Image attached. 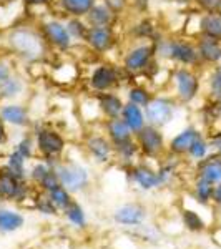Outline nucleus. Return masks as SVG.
I'll return each instance as SVG.
<instances>
[{"instance_id":"obj_1","label":"nucleus","mask_w":221,"mask_h":249,"mask_svg":"<svg viewBox=\"0 0 221 249\" xmlns=\"http://www.w3.org/2000/svg\"><path fill=\"white\" fill-rule=\"evenodd\" d=\"M5 45L12 57L22 60L25 63L47 60L52 53L45 40L40 34L38 27L30 23H18L5 32Z\"/></svg>"},{"instance_id":"obj_2","label":"nucleus","mask_w":221,"mask_h":249,"mask_svg":"<svg viewBox=\"0 0 221 249\" xmlns=\"http://www.w3.org/2000/svg\"><path fill=\"white\" fill-rule=\"evenodd\" d=\"M155 57L160 63H173L175 67H196L202 63L196 42L183 37L162 34L153 42Z\"/></svg>"},{"instance_id":"obj_3","label":"nucleus","mask_w":221,"mask_h":249,"mask_svg":"<svg viewBox=\"0 0 221 249\" xmlns=\"http://www.w3.org/2000/svg\"><path fill=\"white\" fill-rule=\"evenodd\" d=\"M125 78H130L123 71L122 65L113 62H100L87 77V88L92 95L107 93V91H118L125 83Z\"/></svg>"},{"instance_id":"obj_4","label":"nucleus","mask_w":221,"mask_h":249,"mask_svg":"<svg viewBox=\"0 0 221 249\" xmlns=\"http://www.w3.org/2000/svg\"><path fill=\"white\" fill-rule=\"evenodd\" d=\"M155 57V45L153 42H131L130 47L122 55V68L130 78H136L145 75L151 70Z\"/></svg>"},{"instance_id":"obj_5","label":"nucleus","mask_w":221,"mask_h":249,"mask_svg":"<svg viewBox=\"0 0 221 249\" xmlns=\"http://www.w3.org/2000/svg\"><path fill=\"white\" fill-rule=\"evenodd\" d=\"M38 30L47 47L54 53H70L74 50L75 42L67 30L65 18L57 17V15H47L45 18L38 20Z\"/></svg>"},{"instance_id":"obj_6","label":"nucleus","mask_w":221,"mask_h":249,"mask_svg":"<svg viewBox=\"0 0 221 249\" xmlns=\"http://www.w3.org/2000/svg\"><path fill=\"white\" fill-rule=\"evenodd\" d=\"M168 87L176 102L190 103L200 93V77L191 67H173Z\"/></svg>"},{"instance_id":"obj_7","label":"nucleus","mask_w":221,"mask_h":249,"mask_svg":"<svg viewBox=\"0 0 221 249\" xmlns=\"http://www.w3.org/2000/svg\"><path fill=\"white\" fill-rule=\"evenodd\" d=\"M143 110L148 124L163 128L175 118L176 100L173 96H166V95H153V98L150 100V103Z\"/></svg>"},{"instance_id":"obj_8","label":"nucleus","mask_w":221,"mask_h":249,"mask_svg":"<svg viewBox=\"0 0 221 249\" xmlns=\"http://www.w3.org/2000/svg\"><path fill=\"white\" fill-rule=\"evenodd\" d=\"M118 45L116 27H90L85 38V47L96 57L110 53Z\"/></svg>"},{"instance_id":"obj_9","label":"nucleus","mask_w":221,"mask_h":249,"mask_svg":"<svg viewBox=\"0 0 221 249\" xmlns=\"http://www.w3.org/2000/svg\"><path fill=\"white\" fill-rule=\"evenodd\" d=\"M55 171H57L60 183L62 186H65L68 191H78L88 184V171L87 168H83L82 164L74 163V161H60L54 164Z\"/></svg>"},{"instance_id":"obj_10","label":"nucleus","mask_w":221,"mask_h":249,"mask_svg":"<svg viewBox=\"0 0 221 249\" xmlns=\"http://www.w3.org/2000/svg\"><path fill=\"white\" fill-rule=\"evenodd\" d=\"M135 140L140 148V153L148 158H158L165 150V136L162 128L153 126V124H145L135 135Z\"/></svg>"},{"instance_id":"obj_11","label":"nucleus","mask_w":221,"mask_h":249,"mask_svg":"<svg viewBox=\"0 0 221 249\" xmlns=\"http://www.w3.org/2000/svg\"><path fill=\"white\" fill-rule=\"evenodd\" d=\"M35 143H37V150L50 161L52 158H58L63 153V150H65L63 136L50 126L37 128V131H35Z\"/></svg>"},{"instance_id":"obj_12","label":"nucleus","mask_w":221,"mask_h":249,"mask_svg":"<svg viewBox=\"0 0 221 249\" xmlns=\"http://www.w3.org/2000/svg\"><path fill=\"white\" fill-rule=\"evenodd\" d=\"M0 116L5 124L15 128H29L32 124L29 107L20 102H0Z\"/></svg>"},{"instance_id":"obj_13","label":"nucleus","mask_w":221,"mask_h":249,"mask_svg":"<svg viewBox=\"0 0 221 249\" xmlns=\"http://www.w3.org/2000/svg\"><path fill=\"white\" fill-rule=\"evenodd\" d=\"M96 0H54L50 10L55 12L52 15L68 18V17H80L85 18V15L92 10Z\"/></svg>"},{"instance_id":"obj_14","label":"nucleus","mask_w":221,"mask_h":249,"mask_svg":"<svg viewBox=\"0 0 221 249\" xmlns=\"http://www.w3.org/2000/svg\"><path fill=\"white\" fill-rule=\"evenodd\" d=\"M95 96H96V102H98L100 111H102V116L105 120L122 116V111H123V107H125L127 100L123 98L118 91H107V93H100Z\"/></svg>"},{"instance_id":"obj_15","label":"nucleus","mask_w":221,"mask_h":249,"mask_svg":"<svg viewBox=\"0 0 221 249\" xmlns=\"http://www.w3.org/2000/svg\"><path fill=\"white\" fill-rule=\"evenodd\" d=\"M85 20L90 27H116L120 17L110 7H107L102 0H96L92 10L85 15Z\"/></svg>"},{"instance_id":"obj_16","label":"nucleus","mask_w":221,"mask_h":249,"mask_svg":"<svg viewBox=\"0 0 221 249\" xmlns=\"http://www.w3.org/2000/svg\"><path fill=\"white\" fill-rule=\"evenodd\" d=\"M25 195L23 181L15 178L5 166L0 168V198L3 199H22Z\"/></svg>"},{"instance_id":"obj_17","label":"nucleus","mask_w":221,"mask_h":249,"mask_svg":"<svg viewBox=\"0 0 221 249\" xmlns=\"http://www.w3.org/2000/svg\"><path fill=\"white\" fill-rule=\"evenodd\" d=\"M162 34L158 23L150 17H142L130 29V37L133 38L131 42H155Z\"/></svg>"},{"instance_id":"obj_18","label":"nucleus","mask_w":221,"mask_h":249,"mask_svg":"<svg viewBox=\"0 0 221 249\" xmlns=\"http://www.w3.org/2000/svg\"><path fill=\"white\" fill-rule=\"evenodd\" d=\"M88 153H90L92 158L98 163H107L108 160L111 158V155L115 153L113 143L103 135H92L87 138L85 143Z\"/></svg>"},{"instance_id":"obj_19","label":"nucleus","mask_w":221,"mask_h":249,"mask_svg":"<svg viewBox=\"0 0 221 249\" xmlns=\"http://www.w3.org/2000/svg\"><path fill=\"white\" fill-rule=\"evenodd\" d=\"M48 77L54 83L62 87L74 85L78 77V65L75 62H58L52 63Z\"/></svg>"},{"instance_id":"obj_20","label":"nucleus","mask_w":221,"mask_h":249,"mask_svg":"<svg viewBox=\"0 0 221 249\" xmlns=\"http://www.w3.org/2000/svg\"><path fill=\"white\" fill-rule=\"evenodd\" d=\"M27 91V82L20 71H15L12 77L0 85V102H18Z\"/></svg>"},{"instance_id":"obj_21","label":"nucleus","mask_w":221,"mask_h":249,"mask_svg":"<svg viewBox=\"0 0 221 249\" xmlns=\"http://www.w3.org/2000/svg\"><path fill=\"white\" fill-rule=\"evenodd\" d=\"M103 128H105L107 138L110 140L113 144H120L123 142H128V140H131L135 136L133 133H131L130 128H128V124L123 122L122 116H118V118L105 120V122H103Z\"/></svg>"},{"instance_id":"obj_22","label":"nucleus","mask_w":221,"mask_h":249,"mask_svg":"<svg viewBox=\"0 0 221 249\" xmlns=\"http://www.w3.org/2000/svg\"><path fill=\"white\" fill-rule=\"evenodd\" d=\"M196 47H198L200 60L204 63H218L221 60V42L211 37H204L198 35L196 40Z\"/></svg>"},{"instance_id":"obj_23","label":"nucleus","mask_w":221,"mask_h":249,"mask_svg":"<svg viewBox=\"0 0 221 249\" xmlns=\"http://www.w3.org/2000/svg\"><path fill=\"white\" fill-rule=\"evenodd\" d=\"M198 178L211 184L221 183V156H208L198 164Z\"/></svg>"},{"instance_id":"obj_24","label":"nucleus","mask_w":221,"mask_h":249,"mask_svg":"<svg viewBox=\"0 0 221 249\" xmlns=\"http://www.w3.org/2000/svg\"><path fill=\"white\" fill-rule=\"evenodd\" d=\"M131 176H133L135 183H138V186H142L143 190H151L156 188L158 184L165 183L160 171H155L151 168L145 166V164H138L131 170Z\"/></svg>"},{"instance_id":"obj_25","label":"nucleus","mask_w":221,"mask_h":249,"mask_svg":"<svg viewBox=\"0 0 221 249\" xmlns=\"http://www.w3.org/2000/svg\"><path fill=\"white\" fill-rule=\"evenodd\" d=\"M123 122L128 124V128L131 130V133L136 135L140 130L147 124V116H145V110L142 107L133 105V103L127 102L122 111Z\"/></svg>"},{"instance_id":"obj_26","label":"nucleus","mask_w":221,"mask_h":249,"mask_svg":"<svg viewBox=\"0 0 221 249\" xmlns=\"http://www.w3.org/2000/svg\"><path fill=\"white\" fill-rule=\"evenodd\" d=\"M200 35L221 42V15L218 12H203L200 15Z\"/></svg>"},{"instance_id":"obj_27","label":"nucleus","mask_w":221,"mask_h":249,"mask_svg":"<svg viewBox=\"0 0 221 249\" xmlns=\"http://www.w3.org/2000/svg\"><path fill=\"white\" fill-rule=\"evenodd\" d=\"M200 133L196 128L188 126L183 131H180L178 135L173 136V140L170 142V151L173 155H184L188 153V150L191 148V144L195 143V140L198 138Z\"/></svg>"},{"instance_id":"obj_28","label":"nucleus","mask_w":221,"mask_h":249,"mask_svg":"<svg viewBox=\"0 0 221 249\" xmlns=\"http://www.w3.org/2000/svg\"><path fill=\"white\" fill-rule=\"evenodd\" d=\"M153 91L150 90L148 87H145L143 83H131V85L127 87L125 90V100L130 103H133V105H138L145 108L150 103V100L153 98Z\"/></svg>"},{"instance_id":"obj_29","label":"nucleus","mask_w":221,"mask_h":249,"mask_svg":"<svg viewBox=\"0 0 221 249\" xmlns=\"http://www.w3.org/2000/svg\"><path fill=\"white\" fill-rule=\"evenodd\" d=\"M145 219V210L138 204H127L122 206L115 213V221L120 224H127V226H135L140 224Z\"/></svg>"},{"instance_id":"obj_30","label":"nucleus","mask_w":221,"mask_h":249,"mask_svg":"<svg viewBox=\"0 0 221 249\" xmlns=\"http://www.w3.org/2000/svg\"><path fill=\"white\" fill-rule=\"evenodd\" d=\"M65 25H67V30H68V34H70L72 40L75 42V45H85V38H87L88 29H90L87 20L80 18V17H68L65 18Z\"/></svg>"},{"instance_id":"obj_31","label":"nucleus","mask_w":221,"mask_h":249,"mask_svg":"<svg viewBox=\"0 0 221 249\" xmlns=\"http://www.w3.org/2000/svg\"><path fill=\"white\" fill-rule=\"evenodd\" d=\"M22 226H23L22 214L9 210H0V231H5V232L17 231Z\"/></svg>"},{"instance_id":"obj_32","label":"nucleus","mask_w":221,"mask_h":249,"mask_svg":"<svg viewBox=\"0 0 221 249\" xmlns=\"http://www.w3.org/2000/svg\"><path fill=\"white\" fill-rule=\"evenodd\" d=\"M25 161H27V160L14 150L9 155V160H7L5 168L15 176V178H18V179H22V181H23V179H25Z\"/></svg>"},{"instance_id":"obj_33","label":"nucleus","mask_w":221,"mask_h":249,"mask_svg":"<svg viewBox=\"0 0 221 249\" xmlns=\"http://www.w3.org/2000/svg\"><path fill=\"white\" fill-rule=\"evenodd\" d=\"M113 148H115V153L118 155L122 160H125V161H130V160L140 151L135 136L131 140H128V142H123L120 144H113Z\"/></svg>"},{"instance_id":"obj_34","label":"nucleus","mask_w":221,"mask_h":249,"mask_svg":"<svg viewBox=\"0 0 221 249\" xmlns=\"http://www.w3.org/2000/svg\"><path fill=\"white\" fill-rule=\"evenodd\" d=\"M15 71H18L15 68V57H12L10 53L0 55V85L7 82Z\"/></svg>"},{"instance_id":"obj_35","label":"nucleus","mask_w":221,"mask_h":249,"mask_svg":"<svg viewBox=\"0 0 221 249\" xmlns=\"http://www.w3.org/2000/svg\"><path fill=\"white\" fill-rule=\"evenodd\" d=\"M48 196H50V199L54 201L55 206H57V208H62V210H65L68 204L72 203V199H70V191H68L65 186H62V184L55 188V190H52L50 193H48Z\"/></svg>"},{"instance_id":"obj_36","label":"nucleus","mask_w":221,"mask_h":249,"mask_svg":"<svg viewBox=\"0 0 221 249\" xmlns=\"http://www.w3.org/2000/svg\"><path fill=\"white\" fill-rule=\"evenodd\" d=\"M35 148H37V143H35V140L32 138L30 135H25L17 143V146H15V151L22 155L25 160H30L32 156H34V150H35Z\"/></svg>"},{"instance_id":"obj_37","label":"nucleus","mask_w":221,"mask_h":249,"mask_svg":"<svg viewBox=\"0 0 221 249\" xmlns=\"http://www.w3.org/2000/svg\"><path fill=\"white\" fill-rule=\"evenodd\" d=\"M213 190H215V184L204 181V179L198 178V181H196V186H195V191H196V198L200 199L202 203H206L210 201L213 198Z\"/></svg>"},{"instance_id":"obj_38","label":"nucleus","mask_w":221,"mask_h":249,"mask_svg":"<svg viewBox=\"0 0 221 249\" xmlns=\"http://www.w3.org/2000/svg\"><path fill=\"white\" fill-rule=\"evenodd\" d=\"M65 214L74 224H77V226H85V214H83V210L75 201H72L65 208Z\"/></svg>"},{"instance_id":"obj_39","label":"nucleus","mask_w":221,"mask_h":249,"mask_svg":"<svg viewBox=\"0 0 221 249\" xmlns=\"http://www.w3.org/2000/svg\"><path fill=\"white\" fill-rule=\"evenodd\" d=\"M206 153H208V143L204 142L202 138V135H200L198 138L195 140V143L191 144L190 150H188V155H190L193 160L202 161L203 158H206Z\"/></svg>"},{"instance_id":"obj_40","label":"nucleus","mask_w":221,"mask_h":249,"mask_svg":"<svg viewBox=\"0 0 221 249\" xmlns=\"http://www.w3.org/2000/svg\"><path fill=\"white\" fill-rule=\"evenodd\" d=\"M210 95L215 102L221 98V67L215 68L210 77Z\"/></svg>"},{"instance_id":"obj_41","label":"nucleus","mask_w":221,"mask_h":249,"mask_svg":"<svg viewBox=\"0 0 221 249\" xmlns=\"http://www.w3.org/2000/svg\"><path fill=\"white\" fill-rule=\"evenodd\" d=\"M183 221H184V226L191 231H202L203 230V221L196 214L195 211H184L183 213Z\"/></svg>"},{"instance_id":"obj_42","label":"nucleus","mask_w":221,"mask_h":249,"mask_svg":"<svg viewBox=\"0 0 221 249\" xmlns=\"http://www.w3.org/2000/svg\"><path fill=\"white\" fill-rule=\"evenodd\" d=\"M52 168H54V164H52V163H37L30 171L32 179H34L37 184H40V183H42V179L52 171Z\"/></svg>"},{"instance_id":"obj_43","label":"nucleus","mask_w":221,"mask_h":249,"mask_svg":"<svg viewBox=\"0 0 221 249\" xmlns=\"http://www.w3.org/2000/svg\"><path fill=\"white\" fill-rule=\"evenodd\" d=\"M107 7H110L118 17H122L127 10H130V0H102Z\"/></svg>"},{"instance_id":"obj_44","label":"nucleus","mask_w":221,"mask_h":249,"mask_svg":"<svg viewBox=\"0 0 221 249\" xmlns=\"http://www.w3.org/2000/svg\"><path fill=\"white\" fill-rule=\"evenodd\" d=\"M37 208L42 213H45V214H54V213H57V206H55L54 201L50 199L48 193H45V195H42L37 198Z\"/></svg>"},{"instance_id":"obj_45","label":"nucleus","mask_w":221,"mask_h":249,"mask_svg":"<svg viewBox=\"0 0 221 249\" xmlns=\"http://www.w3.org/2000/svg\"><path fill=\"white\" fill-rule=\"evenodd\" d=\"M203 12H218L221 0H193Z\"/></svg>"},{"instance_id":"obj_46","label":"nucleus","mask_w":221,"mask_h":249,"mask_svg":"<svg viewBox=\"0 0 221 249\" xmlns=\"http://www.w3.org/2000/svg\"><path fill=\"white\" fill-rule=\"evenodd\" d=\"M151 0H130V9L136 10L138 14H147L150 9Z\"/></svg>"},{"instance_id":"obj_47","label":"nucleus","mask_w":221,"mask_h":249,"mask_svg":"<svg viewBox=\"0 0 221 249\" xmlns=\"http://www.w3.org/2000/svg\"><path fill=\"white\" fill-rule=\"evenodd\" d=\"M54 0H25L27 7H50Z\"/></svg>"},{"instance_id":"obj_48","label":"nucleus","mask_w":221,"mask_h":249,"mask_svg":"<svg viewBox=\"0 0 221 249\" xmlns=\"http://www.w3.org/2000/svg\"><path fill=\"white\" fill-rule=\"evenodd\" d=\"M7 140V130H5V122L2 120V116H0V146H2L3 143H5Z\"/></svg>"},{"instance_id":"obj_49","label":"nucleus","mask_w":221,"mask_h":249,"mask_svg":"<svg viewBox=\"0 0 221 249\" xmlns=\"http://www.w3.org/2000/svg\"><path fill=\"white\" fill-rule=\"evenodd\" d=\"M213 199L221 204V183H218V186H215V190H213Z\"/></svg>"},{"instance_id":"obj_50","label":"nucleus","mask_w":221,"mask_h":249,"mask_svg":"<svg viewBox=\"0 0 221 249\" xmlns=\"http://www.w3.org/2000/svg\"><path fill=\"white\" fill-rule=\"evenodd\" d=\"M15 2H25V0H0V5H3V3H15Z\"/></svg>"},{"instance_id":"obj_51","label":"nucleus","mask_w":221,"mask_h":249,"mask_svg":"<svg viewBox=\"0 0 221 249\" xmlns=\"http://www.w3.org/2000/svg\"><path fill=\"white\" fill-rule=\"evenodd\" d=\"M218 14L221 15V5H220V9H218Z\"/></svg>"},{"instance_id":"obj_52","label":"nucleus","mask_w":221,"mask_h":249,"mask_svg":"<svg viewBox=\"0 0 221 249\" xmlns=\"http://www.w3.org/2000/svg\"><path fill=\"white\" fill-rule=\"evenodd\" d=\"M220 156H221V143H220Z\"/></svg>"},{"instance_id":"obj_53","label":"nucleus","mask_w":221,"mask_h":249,"mask_svg":"<svg viewBox=\"0 0 221 249\" xmlns=\"http://www.w3.org/2000/svg\"><path fill=\"white\" fill-rule=\"evenodd\" d=\"M168 2H170V0H168Z\"/></svg>"}]
</instances>
